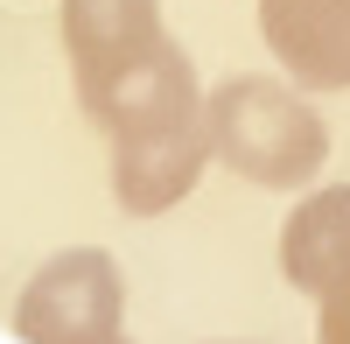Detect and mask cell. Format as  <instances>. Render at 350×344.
I'll use <instances>...</instances> for the list:
<instances>
[{
    "instance_id": "7a4b0ae2",
    "label": "cell",
    "mask_w": 350,
    "mask_h": 344,
    "mask_svg": "<svg viewBox=\"0 0 350 344\" xmlns=\"http://www.w3.org/2000/svg\"><path fill=\"white\" fill-rule=\"evenodd\" d=\"M14 330L28 344H126V295L120 267L98 246H70L21 288Z\"/></svg>"
},
{
    "instance_id": "6da1fadb",
    "label": "cell",
    "mask_w": 350,
    "mask_h": 344,
    "mask_svg": "<svg viewBox=\"0 0 350 344\" xmlns=\"http://www.w3.org/2000/svg\"><path fill=\"white\" fill-rule=\"evenodd\" d=\"M203 112H211L217 162L239 169L259 190H301L329 162V127L280 77H231V84H217L203 99Z\"/></svg>"
},
{
    "instance_id": "3957f363",
    "label": "cell",
    "mask_w": 350,
    "mask_h": 344,
    "mask_svg": "<svg viewBox=\"0 0 350 344\" xmlns=\"http://www.w3.org/2000/svg\"><path fill=\"white\" fill-rule=\"evenodd\" d=\"M203 162H217L203 106H175V112H154V120H133V127L112 134V197L133 218H154V211L183 204L196 190Z\"/></svg>"
},
{
    "instance_id": "8992f818",
    "label": "cell",
    "mask_w": 350,
    "mask_h": 344,
    "mask_svg": "<svg viewBox=\"0 0 350 344\" xmlns=\"http://www.w3.org/2000/svg\"><path fill=\"white\" fill-rule=\"evenodd\" d=\"M280 274L301 295H350V190H315L280 232Z\"/></svg>"
},
{
    "instance_id": "277c9868",
    "label": "cell",
    "mask_w": 350,
    "mask_h": 344,
    "mask_svg": "<svg viewBox=\"0 0 350 344\" xmlns=\"http://www.w3.org/2000/svg\"><path fill=\"white\" fill-rule=\"evenodd\" d=\"M64 42L84 106H98L120 77H133L168 42L154 0H64Z\"/></svg>"
},
{
    "instance_id": "5b68a950",
    "label": "cell",
    "mask_w": 350,
    "mask_h": 344,
    "mask_svg": "<svg viewBox=\"0 0 350 344\" xmlns=\"http://www.w3.org/2000/svg\"><path fill=\"white\" fill-rule=\"evenodd\" d=\"M259 28L295 84L308 92L350 84V0H259Z\"/></svg>"
},
{
    "instance_id": "52a82bcc",
    "label": "cell",
    "mask_w": 350,
    "mask_h": 344,
    "mask_svg": "<svg viewBox=\"0 0 350 344\" xmlns=\"http://www.w3.org/2000/svg\"><path fill=\"white\" fill-rule=\"evenodd\" d=\"M323 344H350V295L323 302Z\"/></svg>"
}]
</instances>
